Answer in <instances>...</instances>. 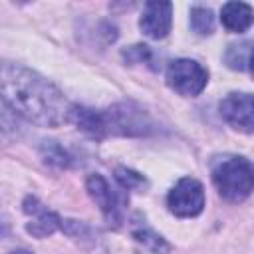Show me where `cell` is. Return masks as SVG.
<instances>
[{
  "instance_id": "obj_17",
  "label": "cell",
  "mask_w": 254,
  "mask_h": 254,
  "mask_svg": "<svg viewBox=\"0 0 254 254\" xmlns=\"http://www.w3.org/2000/svg\"><path fill=\"white\" fill-rule=\"evenodd\" d=\"M248 67H250V73H252V77H254V46H252V50H250V60H248Z\"/></svg>"
},
{
  "instance_id": "obj_8",
  "label": "cell",
  "mask_w": 254,
  "mask_h": 254,
  "mask_svg": "<svg viewBox=\"0 0 254 254\" xmlns=\"http://www.w3.org/2000/svg\"><path fill=\"white\" fill-rule=\"evenodd\" d=\"M24 212L28 216H32V220L26 224V230L36 238H46L64 226V218H60L56 212H52L48 206H44L36 196H26Z\"/></svg>"
},
{
  "instance_id": "obj_10",
  "label": "cell",
  "mask_w": 254,
  "mask_h": 254,
  "mask_svg": "<svg viewBox=\"0 0 254 254\" xmlns=\"http://www.w3.org/2000/svg\"><path fill=\"white\" fill-rule=\"evenodd\" d=\"M220 20L228 32H246L254 22V8L246 2H226L220 10Z\"/></svg>"
},
{
  "instance_id": "obj_5",
  "label": "cell",
  "mask_w": 254,
  "mask_h": 254,
  "mask_svg": "<svg viewBox=\"0 0 254 254\" xmlns=\"http://www.w3.org/2000/svg\"><path fill=\"white\" fill-rule=\"evenodd\" d=\"M167 204L175 216L181 218L196 216L204 208V189L196 179L185 177L171 189L167 196Z\"/></svg>"
},
{
  "instance_id": "obj_15",
  "label": "cell",
  "mask_w": 254,
  "mask_h": 254,
  "mask_svg": "<svg viewBox=\"0 0 254 254\" xmlns=\"http://www.w3.org/2000/svg\"><path fill=\"white\" fill-rule=\"evenodd\" d=\"M115 179L121 185V189H125V190L127 189H143L147 185L143 175H139V173H135L131 169H125V167H117L115 169Z\"/></svg>"
},
{
  "instance_id": "obj_18",
  "label": "cell",
  "mask_w": 254,
  "mask_h": 254,
  "mask_svg": "<svg viewBox=\"0 0 254 254\" xmlns=\"http://www.w3.org/2000/svg\"><path fill=\"white\" fill-rule=\"evenodd\" d=\"M10 254H32L30 250H14V252H10Z\"/></svg>"
},
{
  "instance_id": "obj_13",
  "label": "cell",
  "mask_w": 254,
  "mask_h": 254,
  "mask_svg": "<svg viewBox=\"0 0 254 254\" xmlns=\"http://www.w3.org/2000/svg\"><path fill=\"white\" fill-rule=\"evenodd\" d=\"M40 153H42L44 161H46L48 165H52V167H60V169H64V167L69 165V157H67V153H65L64 147H62L60 143H56V141H42Z\"/></svg>"
},
{
  "instance_id": "obj_6",
  "label": "cell",
  "mask_w": 254,
  "mask_h": 254,
  "mask_svg": "<svg viewBox=\"0 0 254 254\" xmlns=\"http://www.w3.org/2000/svg\"><path fill=\"white\" fill-rule=\"evenodd\" d=\"M87 192L89 196L95 200V204L101 208L105 220L111 224V226H119L123 222V208H125V202L127 198L119 192V190H113L109 187V183L101 177V175H91L87 179Z\"/></svg>"
},
{
  "instance_id": "obj_3",
  "label": "cell",
  "mask_w": 254,
  "mask_h": 254,
  "mask_svg": "<svg viewBox=\"0 0 254 254\" xmlns=\"http://www.w3.org/2000/svg\"><path fill=\"white\" fill-rule=\"evenodd\" d=\"M210 175L218 194L230 202H242L254 190V165L240 155L214 157Z\"/></svg>"
},
{
  "instance_id": "obj_11",
  "label": "cell",
  "mask_w": 254,
  "mask_h": 254,
  "mask_svg": "<svg viewBox=\"0 0 254 254\" xmlns=\"http://www.w3.org/2000/svg\"><path fill=\"white\" fill-rule=\"evenodd\" d=\"M133 238L143 248H147L149 252H155V254H167V252H171V244L161 234H157L153 228H149L145 222H137L133 226Z\"/></svg>"
},
{
  "instance_id": "obj_9",
  "label": "cell",
  "mask_w": 254,
  "mask_h": 254,
  "mask_svg": "<svg viewBox=\"0 0 254 254\" xmlns=\"http://www.w3.org/2000/svg\"><path fill=\"white\" fill-rule=\"evenodd\" d=\"M173 20V4L171 2H147L143 14L139 18V28L145 36L153 40H161L169 34Z\"/></svg>"
},
{
  "instance_id": "obj_14",
  "label": "cell",
  "mask_w": 254,
  "mask_h": 254,
  "mask_svg": "<svg viewBox=\"0 0 254 254\" xmlns=\"http://www.w3.org/2000/svg\"><path fill=\"white\" fill-rule=\"evenodd\" d=\"M224 60L228 64L230 69H244L248 60H250V54H248V44L242 42V44H232L228 46L226 54H224Z\"/></svg>"
},
{
  "instance_id": "obj_1",
  "label": "cell",
  "mask_w": 254,
  "mask_h": 254,
  "mask_svg": "<svg viewBox=\"0 0 254 254\" xmlns=\"http://www.w3.org/2000/svg\"><path fill=\"white\" fill-rule=\"evenodd\" d=\"M0 83L2 105L14 113L44 127H58L69 121L71 107L62 91L34 69L4 62Z\"/></svg>"
},
{
  "instance_id": "obj_12",
  "label": "cell",
  "mask_w": 254,
  "mask_h": 254,
  "mask_svg": "<svg viewBox=\"0 0 254 254\" xmlns=\"http://www.w3.org/2000/svg\"><path fill=\"white\" fill-rule=\"evenodd\" d=\"M190 28L198 36H208L214 30V14L210 8L204 6H192L190 8Z\"/></svg>"
},
{
  "instance_id": "obj_4",
  "label": "cell",
  "mask_w": 254,
  "mask_h": 254,
  "mask_svg": "<svg viewBox=\"0 0 254 254\" xmlns=\"http://www.w3.org/2000/svg\"><path fill=\"white\" fill-rule=\"evenodd\" d=\"M208 83V71L194 60L181 58L167 67V85L185 97L198 95Z\"/></svg>"
},
{
  "instance_id": "obj_16",
  "label": "cell",
  "mask_w": 254,
  "mask_h": 254,
  "mask_svg": "<svg viewBox=\"0 0 254 254\" xmlns=\"http://www.w3.org/2000/svg\"><path fill=\"white\" fill-rule=\"evenodd\" d=\"M123 60L129 62V64H141V62H151L153 54H151V48L145 46V44H135V46H129L121 52Z\"/></svg>"
},
{
  "instance_id": "obj_2",
  "label": "cell",
  "mask_w": 254,
  "mask_h": 254,
  "mask_svg": "<svg viewBox=\"0 0 254 254\" xmlns=\"http://www.w3.org/2000/svg\"><path fill=\"white\" fill-rule=\"evenodd\" d=\"M69 121L77 125L83 133L103 139V137H143L155 131L151 117L133 103H117L109 109H89L71 107Z\"/></svg>"
},
{
  "instance_id": "obj_7",
  "label": "cell",
  "mask_w": 254,
  "mask_h": 254,
  "mask_svg": "<svg viewBox=\"0 0 254 254\" xmlns=\"http://www.w3.org/2000/svg\"><path fill=\"white\" fill-rule=\"evenodd\" d=\"M218 109L232 129L254 133V93H228L220 101Z\"/></svg>"
}]
</instances>
